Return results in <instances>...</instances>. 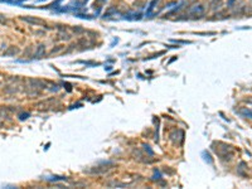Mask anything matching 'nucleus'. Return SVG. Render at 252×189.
<instances>
[{
  "instance_id": "nucleus-2",
  "label": "nucleus",
  "mask_w": 252,
  "mask_h": 189,
  "mask_svg": "<svg viewBox=\"0 0 252 189\" xmlns=\"http://www.w3.org/2000/svg\"><path fill=\"white\" fill-rule=\"evenodd\" d=\"M22 20H24L25 23H29L32 25H43V20L34 18V16H23Z\"/></svg>"
},
{
  "instance_id": "nucleus-9",
  "label": "nucleus",
  "mask_w": 252,
  "mask_h": 189,
  "mask_svg": "<svg viewBox=\"0 0 252 189\" xmlns=\"http://www.w3.org/2000/svg\"><path fill=\"white\" fill-rule=\"evenodd\" d=\"M233 3H234V0H230V1H228V7H232Z\"/></svg>"
},
{
  "instance_id": "nucleus-1",
  "label": "nucleus",
  "mask_w": 252,
  "mask_h": 189,
  "mask_svg": "<svg viewBox=\"0 0 252 189\" xmlns=\"http://www.w3.org/2000/svg\"><path fill=\"white\" fill-rule=\"evenodd\" d=\"M203 13H204V7H203V5H201V4L194 5V7H193L192 9L189 10V14H190V15L201 16V15H203Z\"/></svg>"
},
{
  "instance_id": "nucleus-6",
  "label": "nucleus",
  "mask_w": 252,
  "mask_h": 189,
  "mask_svg": "<svg viewBox=\"0 0 252 189\" xmlns=\"http://www.w3.org/2000/svg\"><path fill=\"white\" fill-rule=\"evenodd\" d=\"M19 52V49L18 48H15V47H10V49L8 52H5V56H9V54H16Z\"/></svg>"
},
{
  "instance_id": "nucleus-13",
  "label": "nucleus",
  "mask_w": 252,
  "mask_h": 189,
  "mask_svg": "<svg viewBox=\"0 0 252 189\" xmlns=\"http://www.w3.org/2000/svg\"><path fill=\"white\" fill-rule=\"evenodd\" d=\"M87 1H88V0H83V4H86V3H87Z\"/></svg>"
},
{
  "instance_id": "nucleus-4",
  "label": "nucleus",
  "mask_w": 252,
  "mask_h": 189,
  "mask_svg": "<svg viewBox=\"0 0 252 189\" xmlns=\"http://www.w3.org/2000/svg\"><path fill=\"white\" fill-rule=\"evenodd\" d=\"M44 53H46V45L40 44L39 47L37 48V52L34 53V58H40Z\"/></svg>"
},
{
  "instance_id": "nucleus-7",
  "label": "nucleus",
  "mask_w": 252,
  "mask_h": 189,
  "mask_svg": "<svg viewBox=\"0 0 252 189\" xmlns=\"http://www.w3.org/2000/svg\"><path fill=\"white\" fill-rule=\"evenodd\" d=\"M0 23H1V24H5V23H7V19H5V16L0 15Z\"/></svg>"
},
{
  "instance_id": "nucleus-12",
  "label": "nucleus",
  "mask_w": 252,
  "mask_h": 189,
  "mask_svg": "<svg viewBox=\"0 0 252 189\" xmlns=\"http://www.w3.org/2000/svg\"><path fill=\"white\" fill-rule=\"evenodd\" d=\"M38 3H42V1H46V0H37Z\"/></svg>"
},
{
  "instance_id": "nucleus-11",
  "label": "nucleus",
  "mask_w": 252,
  "mask_h": 189,
  "mask_svg": "<svg viewBox=\"0 0 252 189\" xmlns=\"http://www.w3.org/2000/svg\"><path fill=\"white\" fill-rule=\"evenodd\" d=\"M22 1H25V0H18V1H16V4H19V3H22Z\"/></svg>"
},
{
  "instance_id": "nucleus-10",
  "label": "nucleus",
  "mask_w": 252,
  "mask_h": 189,
  "mask_svg": "<svg viewBox=\"0 0 252 189\" xmlns=\"http://www.w3.org/2000/svg\"><path fill=\"white\" fill-rule=\"evenodd\" d=\"M105 1H106V0H97L98 4H102V3H105Z\"/></svg>"
},
{
  "instance_id": "nucleus-5",
  "label": "nucleus",
  "mask_w": 252,
  "mask_h": 189,
  "mask_svg": "<svg viewBox=\"0 0 252 189\" xmlns=\"http://www.w3.org/2000/svg\"><path fill=\"white\" fill-rule=\"evenodd\" d=\"M241 115H242V116H245V117H250V119H252V110H247V109L242 110V111H241Z\"/></svg>"
},
{
  "instance_id": "nucleus-3",
  "label": "nucleus",
  "mask_w": 252,
  "mask_h": 189,
  "mask_svg": "<svg viewBox=\"0 0 252 189\" xmlns=\"http://www.w3.org/2000/svg\"><path fill=\"white\" fill-rule=\"evenodd\" d=\"M159 1H160V0H151L150 4H149V7H148V9H146V13H145L146 16H151V15H153V11H154L155 8H156V5L159 4Z\"/></svg>"
},
{
  "instance_id": "nucleus-8",
  "label": "nucleus",
  "mask_w": 252,
  "mask_h": 189,
  "mask_svg": "<svg viewBox=\"0 0 252 189\" xmlns=\"http://www.w3.org/2000/svg\"><path fill=\"white\" fill-rule=\"evenodd\" d=\"M29 116V113H22V115H20V120H24V119H27Z\"/></svg>"
}]
</instances>
